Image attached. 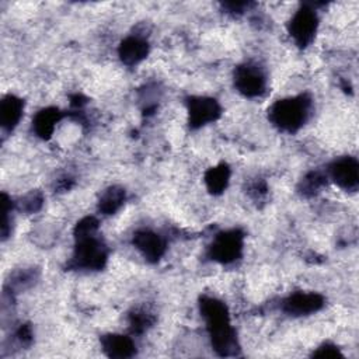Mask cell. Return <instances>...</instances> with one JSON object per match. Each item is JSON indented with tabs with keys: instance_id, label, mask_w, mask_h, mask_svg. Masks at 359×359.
I'll list each match as a JSON object with an SVG mask.
<instances>
[{
	"instance_id": "cell-10",
	"label": "cell",
	"mask_w": 359,
	"mask_h": 359,
	"mask_svg": "<svg viewBox=\"0 0 359 359\" xmlns=\"http://www.w3.org/2000/svg\"><path fill=\"white\" fill-rule=\"evenodd\" d=\"M324 306V297L318 293H294L283 302V310L292 316H306L318 311Z\"/></svg>"
},
{
	"instance_id": "cell-1",
	"label": "cell",
	"mask_w": 359,
	"mask_h": 359,
	"mask_svg": "<svg viewBox=\"0 0 359 359\" xmlns=\"http://www.w3.org/2000/svg\"><path fill=\"white\" fill-rule=\"evenodd\" d=\"M201 313L206 321L212 346L220 356H231L238 351L236 332L230 324L227 307L215 297H202Z\"/></svg>"
},
{
	"instance_id": "cell-8",
	"label": "cell",
	"mask_w": 359,
	"mask_h": 359,
	"mask_svg": "<svg viewBox=\"0 0 359 359\" xmlns=\"http://www.w3.org/2000/svg\"><path fill=\"white\" fill-rule=\"evenodd\" d=\"M330 177L332 181L346 189V191H356L359 185V164L353 157H342L335 160L330 168Z\"/></svg>"
},
{
	"instance_id": "cell-3",
	"label": "cell",
	"mask_w": 359,
	"mask_h": 359,
	"mask_svg": "<svg viewBox=\"0 0 359 359\" xmlns=\"http://www.w3.org/2000/svg\"><path fill=\"white\" fill-rule=\"evenodd\" d=\"M108 258L105 244L93 236L76 238L72 265L81 269H101Z\"/></svg>"
},
{
	"instance_id": "cell-24",
	"label": "cell",
	"mask_w": 359,
	"mask_h": 359,
	"mask_svg": "<svg viewBox=\"0 0 359 359\" xmlns=\"http://www.w3.org/2000/svg\"><path fill=\"white\" fill-rule=\"evenodd\" d=\"M223 6H224V8H227L231 13H241L245 7H248V3H245V1H236V3L230 1V3H224Z\"/></svg>"
},
{
	"instance_id": "cell-11",
	"label": "cell",
	"mask_w": 359,
	"mask_h": 359,
	"mask_svg": "<svg viewBox=\"0 0 359 359\" xmlns=\"http://www.w3.org/2000/svg\"><path fill=\"white\" fill-rule=\"evenodd\" d=\"M147 53H149V43L139 36L125 38L118 48V55L121 60L128 66L137 65L147 56Z\"/></svg>"
},
{
	"instance_id": "cell-6",
	"label": "cell",
	"mask_w": 359,
	"mask_h": 359,
	"mask_svg": "<svg viewBox=\"0 0 359 359\" xmlns=\"http://www.w3.org/2000/svg\"><path fill=\"white\" fill-rule=\"evenodd\" d=\"M187 107L189 126L194 129L215 122L222 114L219 102L210 97H191L187 101Z\"/></svg>"
},
{
	"instance_id": "cell-13",
	"label": "cell",
	"mask_w": 359,
	"mask_h": 359,
	"mask_svg": "<svg viewBox=\"0 0 359 359\" xmlns=\"http://www.w3.org/2000/svg\"><path fill=\"white\" fill-rule=\"evenodd\" d=\"M24 102L15 95H6L0 102V125L4 130H13L21 119Z\"/></svg>"
},
{
	"instance_id": "cell-5",
	"label": "cell",
	"mask_w": 359,
	"mask_h": 359,
	"mask_svg": "<svg viewBox=\"0 0 359 359\" xmlns=\"http://www.w3.org/2000/svg\"><path fill=\"white\" fill-rule=\"evenodd\" d=\"M317 25L318 20L314 10L309 6H303L293 14L292 20L289 21L287 29L296 45L304 48L314 39Z\"/></svg>"
},
{
	"instance_id": "cell-19",
	"label": "cell",
	"mask_w": 359,
	"mask_h": 359,
	"mask_svg": "<svg viewBox=\"0 0 359 359\" xmlns=\"http://www.w3.org/2000/svg\"><path fill=\"white\" fill-rule=\"evenodd\" d=\"M98 229V220L93 216H87L84 219H81L74 229V238H80V237H87V236H93L95 234Z\"/></svg>"
},
{
	"instance_id": "cell-15",
	"label": "cell",
	"mask_w": 359,
	"mask_h": 359,
	"mask_svg": "<svg viewBox=\"0 0 359 359\" xmlns=\"http://www.w3.org/2000/svg\"><path fill=\"white\" fill-rule=\"evenodd\" d=\"M229 178H230V168L227 164L222 163L216 167L209 168L205 174V184L208 191L213 195L222 194L227 188Z\"/></svg>"
},
{
	"instance_id": "cell-25",
	"label": "cell",
	"mask_w": 359,
	"mask_h": 359,
	"mask_svg": "<svg viewBox=\"0 0 359 359\" xmlns=\"http://www.w3.org/2000/svg\"><path fill=\"white\" fill-rule=\"evenodd\" d=\"M83 100H84V98H83L81 95H74V97L72 98V104H73L74 107H80L81 104H84Z\"/></svg>"
},
{
	"instance_id": "cell-20",
	"label": "cell",
	"mask_w": 359,
	"mask_h": 359,
	"mask_svg": "<svg viewBox=\"0 0 359 359\" xmlns=\"http://www.w3.org/2000/svg\"><path fill=\"white\" fill-rule=\"evenodd\" d=\"M1 206H3L1 236H3V238H6L7 234H8V229H10V224H8V213H10V209H11V201H10V198H8L6 194L1 195Z\"/></svg>"
},
{
	"instance_id": "cell-16",
	"label": "cell",
	"mask_w": 359,
	"mask_h": 359,
	"mask_svg": "<svg viewBox=\"0 0 359 359\" xmlns=\"http://www.w3.org/2000/svg\"><path fill=\"white\" fill-rule=\"evenodd\" d=\"M125 202V189L121 187H109L105 189L98 201V210L104 215H112Z\"/></svg>"
},
{
	"instance_id": "cell-23",
	"label": "cell",
	"mask_w": 359,
	"mask_h": 359,
	"mask_svg": "<svg viewBox=\"0 0 359 359\" xmlns=\"http://www.w3.org/2000/svg\"><path fill=\"white\" fill-rule=\"evenodd\" d=\"M17 338L20 339L21 344H29L31 339H32V332H31V327L28 324L25 325H21L20 330L17 331Z\"/></svg>"
},
{
	"instance_id": "cell-14",
	"label": "cell",
	"mask_w": 359,
	"mask_h": 359,
	"mask_svg": "<svg viewBox=\"0 0 359 359\" xmlns=\"http://www.w3.org/2000/svg\"><path fill=\"white\" fill-rule=\"evenodd\" d=\"M60 119H62V112L55 107H48L41 109L35 115L32 121V128L41 139H49L55 130L56 123Z\"/></svg>"
},
{
	"instance_id": "cell-17",
	"label": "cell",
	"mask_w": 359,
	"mask_h": 359,
	"mask_svg": "<svg viewBox=\"0 0 359 359\" xmlns=\"http://www.w3.org/2000/svg\"><path fill=\"white\" fill-rule=\"evenodd\" d=\"M325 184V177L318 171L309 172L302 181V192L304 195L316 194Z\"/></svg>"
},
{
	"instance_id": "cell-18",
	"label": "cell",
	"mask_w": 359,
	"mask_h": 359,
	"mask_svg": "<svg viewBox=\"0 0 359 359\" xmlns=\"http://www.w3.org/2000/svg\"><path fill=\"white\" fill-rule=\"evenodd\" d=\"M129 323L133 332H143L153 324V316L144 310H135L129 317Z\"/></svg>"
},
{
	"instance_id": "cell-22",
	"label": "cell",
	"mask_w": 359,
	"mask_h": 359,
	"mask_svg": "<svg viewBox=\"0 0 359 359\" xmlns=\"http://www.w3.org/2000/svg\"><path fill=\"white\" fill-rule=\"evenodd\" d=\"M25 202L22 203L24 205V209L28 210V212H35L41 208L42 205V196L39 194H31L28 195L25 199Z\"/></svg>"
},
{
	"instance_id": "cell-2",
	"label": "cell",
	"mask_w": 359,
	"mask_h": 359,
	"mask_svg": "<svg viewBox=\"0 0 359 359\" xmlns=\"http://www.w3.org/2000/svg\"><path fill=\"white\" fill-rule=\"evenodd\" d=\"M310 100L306 95L276 101L269 109L271 122L283 132H296L306 122Z\"/></svg>"
},
{
	"instance_id": "cell-7",
	"label": "cell",
	"mask_w": 359,
	"mask_h": 359,
	"mask_svg": "<svg viewBox=\"0 0 359 359\" xmlns=\"http://www.w3.org/2000/svg\"><path fill=\"white\" fill-rule=\"evenodd\" d=\"M234 86L243 95L257 97L265 90V76L258 66L241 65L234 72Z\"/></svg>"
},
{
	"instance_id": "cell-4",
	"label": "cell",
	"mask_w": 359,
	"mask_h": 359,
	"mask_svg": "<svg viewBox=\"0 0 359 359\" xmlns=\"http://www.w3.org/2000/svg\"><path fill=\"white\" fill-rule=\"evenodd\" d=\"M243 240L244 234L238 229L219 233L209 247L210 258L222 264L236 261L243 252Z\"/></svg>"
},
{
	"instance_id": "cell-12",
	"label": "cell",
	"mask_w": 359,
	"mask_h": 359,
	"mask_svg": "<svg viewBox=\"0 0 359 359\" xmlns=\"http://www.w3.org/2000/svg\"><path fill=\"white\" fill-rule=\"evenodd\" d=\"M101 345L107 356L118 358V359L130 358L135 355V351H136L133 341L129 337L121 335V334L104 335L101 338Z\"/></svg>"
},
{
	"instance_id": "cell-21",
	"label": "cell",
	"mask_w": 359,
	"mask_h": 359,
	"mask_svg": "<svg viewBox=\"0 0 359 359\" xmlns=\"http://www.w3.org/2000/svg\"><path fill=\"white\" fill-rule=\"evenodd\" d=\"M313 356L314 358H339L342 356V353L339 352V349L334 345H323L320 348H317L316 352H313Z\"/></svg>"
},
{
	"instance_id": "cell-9",
	"label": "cell",
	"mask_w": 359,
	"mask_h": 359,
	"mask_svg": "<svg viewBox=\"0 0 359 359\" xmlns=\"http://www.w3.org/2000/svg\"><path fill=\"white\" fill-rule=\"evenodd\" d=\"M133 244L150 262H157L165 252V241L163 237L150 230L136 231L133 236Z\"/></svg>"
}]
</instances>
